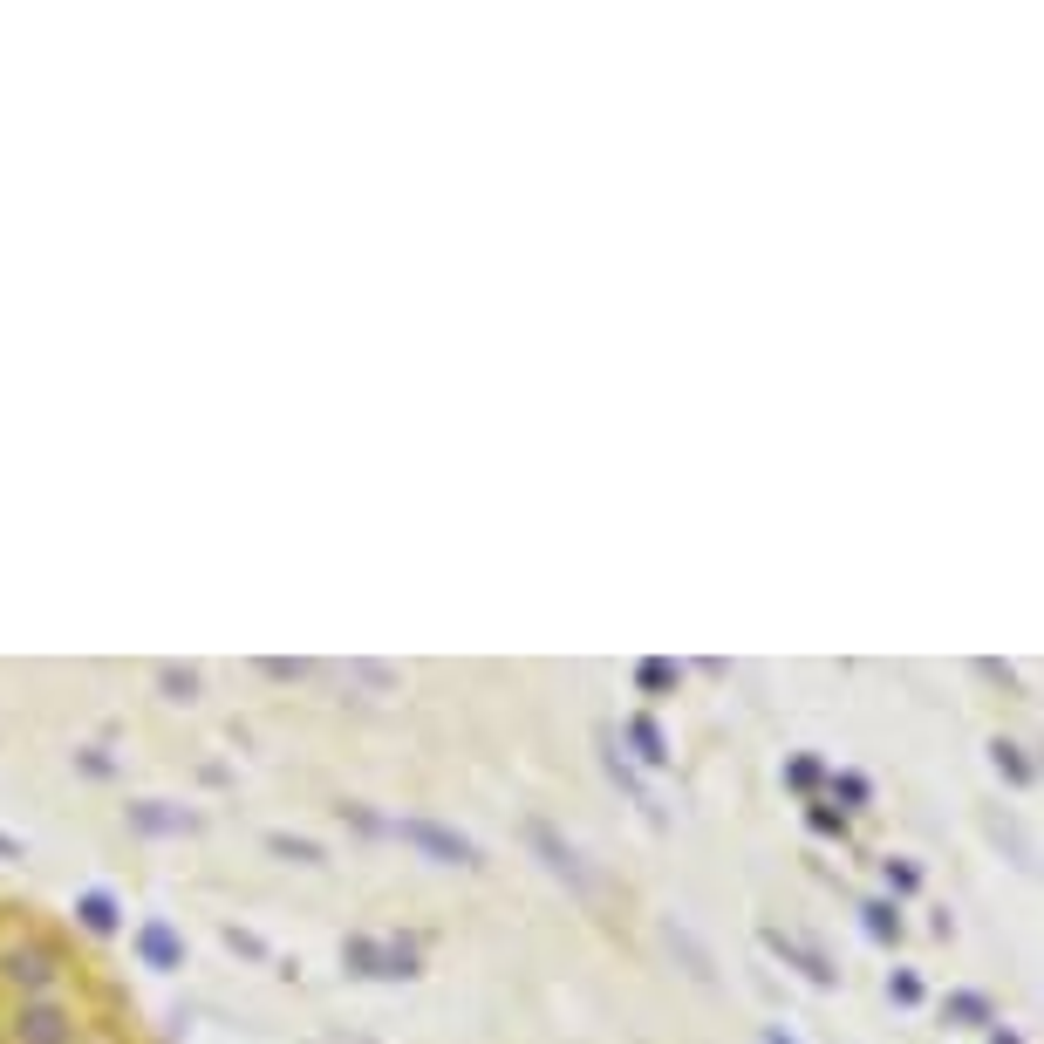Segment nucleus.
I'll return each instance as SVG.
<instances>
[{"label":"nucleus","mask_w":1044,"mask_h":1044,"mask_svg":"<svg viewBox=\"0 0 1044 1044\" xmlns=\"http://www.w3.org/2000/svg\"><path fill=\"white\" fill-rule=\"evenodd\" d=\"M82 922H89V928H110V922H116L110 901H103V894H89V901H82Z\"/></svg>","instance_id":"nucleus-7"},{"label":"nucleus","mask_w":1044,"mask_h":1044,"mask_svg":"<svg viewBox=\"0 0 1044 1044\" xmlns=\"http://www.w3.org/2000/svg\"><path fill=\"white\" fill-rule=\"evenodd\" d=\"M410 847H424V853H437V860H471V847H464L458 833H444V826H424V819H403L396 826Z\"/></svg>","instance_id":"nucleus-3"},{"label":"nucleus","mask_w":1044,"mask_h":1044,"mask_svg":"<svg viewBox=\"0 0 1044 1044\" xmlns=\"http://www.w3.org/2000/svg\"><path fill=\"white\" fill-rule=\"evenodd\" d=\"M48 969H55V956L35 949V942H7V949H0V976H7V983H28V990H35V983H48Z\"/></svg>","instance_id":"nucleus-2"},{"label":"nucleus","mask_w":1044,"mask_h":1044,"mask_svg":"<svg viewBox=\"0 0 1044 1044\" xmlns=\"http://www.w3.org/2000/svg\"><path fill=\"white\" fill-rule=\"evenodd\" d=\"M526 833H533V847L546 853V867H553V874H560L567 888H580V894H587V874H580V860H574V853H567V847H560V840H553V826H540V819H533Z\"/></svg>","instance_id":"nucleus-4"},{"label":"nucleus","mask_w":1044,"mask_h":1044,"mask_svg":"<svg viewBox=\"0 0 1044 1044\" xmlns=\"http://www.w3.org/2000/svg\"><path fill=\"white\" fill-rule=\"evenodd\" d=\"M14 1044H76V1017L62 1004H35L14 1017Z\"/></svg>","instance_id":"nucleus-1"},{"label":"nucleus","mask_w":1044,"mask_h":1044,"mask_svg":"<svg viewBox=\"0 0 1044 1044\" xmlns=\"http://www.w3.org/2000/svg\"><path fill=\"white\" fill-rule=\"evenodd\" d=\"M628 737H635V744H642V758H649V765H662V758H669V751H662V737H656V724H649V717H635V724H628Z\"/></svg>","instance_id":"nucleus-5"},{"label":"nucleus","mask_w":1044,"mask_h":1044,"mask_svg":"<svg viewBox=\"0 0 1044 1044\" xmlns=\"http://www.w3.org/2000/svg\"><path fill=\"white\" fill-rule=\"evenodd\" d=\"M267 847H273V853H294V860H321V853H314L308 840H287V833H273Z\"/></svg>","instance_id":"nucleus-8"},{"label":"nucleus","mask_w":1044,"mask_h":1044,"mask_svg":"<svg viewBox=\"0 0 1044 1044\" xmlns=\"http://www.w3.org/2000/svg\"><path fill=\"white\" fill-rule=\"evenodd\" d=\"M144 949H151V963H178V942H171V928H144Z\"/></svg>","instance_id":"nucleus-6"}]
</instances>
